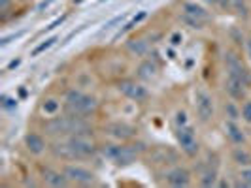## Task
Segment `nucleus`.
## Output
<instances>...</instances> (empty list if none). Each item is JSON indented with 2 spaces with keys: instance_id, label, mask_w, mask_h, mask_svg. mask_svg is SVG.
<instances>
[{
  "instance_id": "nucleus-1",
  "label": "nucleus",
  "mask_w": 251,
  "mask_h": 188,
  "mask_svg": "<svg viewBox=\"0 0 251 188\" xmlns=\"http://www.w3.org/2000/svg\"><path fill=\"white\" fill-rule=\"evenodd\" d=\"M44 130L49 136L57 137H68L78 136V134H89L91 126L85 120V117H78V115H64V117H53L44 124Z\"/></svg>"
},
{
  "instance_id": "nucleus-2",
  "label": "nucleus",
  "mask_w": 251,
  "mask_h": 188,
  "mask_svg": "<svg viewBox=\"0 0 251 188\" xmlns=\"http://www.w3.org/2000/svg\"><path fill=\"white\" fill-rule=\"evenodd\" d=\"M64 107L70 115H78V117H89L93 113H96L98 109V100L91 94H85L81 90L70 88L64 94Z\"/></svg>"
},
{
  "instance_id": "nucleus-3",
  "label": "nucleus",
  "mask_w": 251,
  "mask_h": 188,
  "mask_svg": "<svg viewBox=\"0 0 251 188\" xmlns=\"http://www.w3.org/2000/svg\"><path fill=\"white\" fill-rule=\"evenodd\" d=\"M102 154L108 160H111L113 164H119V166H128V164L136 162V158H138L136 149L130 145H104Z\"/></svg>"
},
{
  "instance_id": "nucleus-4",
  "label": "nucleus",
  "mask_w": 251,
  "mask_h": 188,
  "mask_svg": "<svg viewBox=\"0 0 251 188\" xmlns=\"http://www.w3.org/2000/svg\"><path fill=\"white\" fill-rule=\"evenodd\" d=\"M176 137H178V143L181 147V151L189 156H195L198 153V141L197 136L193 132V128L189 124H178L176 126Z\"/></svg>"
},
{
  "instance_id": "nucleus-5",
  "label": "nucleus",
  "mask_w": 251,
  "mask_h": 188,
  "mask_svg": "<svg viewBox=\"0 0 251 188\" xmlns=\"http://www.w3.org/2000/svg\"><path fill=\"white\" fill-rule=\"evenodd\" d=\"M195 107H197V115L202 122H210L215 115L214 98L206 92V90H197L195 94Z\"/></svg>"
},
{
  "instance_id": "nucleus-6",
  "label": "nucleus",
  "mask_w": 251,
  "mask_h": 188,
  "mask_svg": "<svg viewBox=\"0 0 251 188\" xmlns=\"http://www.w3.org/2000/svg\"><path fill=\"white\" fill-rule=\"evenodd\" d=\"M68 143L72 145L76 158H89L96 153L94 143L91 141L87 134H78V136H68Z\"/></svg>"
},
{
  "instance_id": "nucleus-7",
  "label": "nucleus",
  "mask_w": 251,
  "mask_h": 188,
  "mask_svg": "<svg viewBox=\"0 0 251 188\" xmlns=\"http://www.w3.org/2000/svg\"><path fill=\"white\" fill-rule=\"evenodd\" d=\"M63 171L68 177L70 185L72 183L74 185H93L94 179H96V175L91 170H87V168H83V166H74V164H70V166H66Z\"/></svg>"
},
{
  "instance_id": "nucleus-8",
  "label": "nucleus",
  "mask_w": 251,
  "mask_h": 188,
  "mask_svg": "<svg viewBox=\"0 0 251 188\" xmlns=\"http://www.w3.org/2000/svg\"><path fill=\"white\" fill-rule=\"evenodd\" d=\"M119 92L123 96H126L128 100H134V102H143L149 96L147 88L140 85V83H136V81H121L119 83Z\"/></svg>"
},
{
  "instance_id": "nucleus-9",
  "label": "nucleus",
  "mask_w": 251,
  "mask_h": 188,
  "mask_svg": "<svg viewBox=\"0 0 251 188\" xmlns=\"http://www.w3.org/2000/svg\"><path fill=\"white\" fill-rule=\"evenodd\" d=\"M166 183L170 185V187H176V188H185L191 185V173L185 170V168H172V170L166 171Z\"/></svg>"
},
{
  "instance_id": "nucleus-10",
  "label": "nucleus",
  "mask_w": 251,
  "mask_h": 188,
  "mask_svg": "<svg viewBox=\"0 0 251 188\" xmlns=\"http://www.w3.org/2000/svg\"><path fill=\"white\" fill-rule=\"evenodd\" d=\"M42 177H44V183H46L47 187L61 188V187H68V185H70V181H68V177L64 175V171H57V170L47 168V170L42 171Z\"/></svg>"
},
{
  "instance_id": "nucleus-11",
  "label": "nucleus",
  "mask_w": 251,
  "mask_h": 188,
  "mask_svg": "<svg viewBox=\"0 0 251 188\" xmlns=\"http://www.w3.org/2000/svg\"><path fill=\"white\" fill-rule=\"evenodd\" d=\"M134 132L136 130L130 124H126V122H113V124L108 126V134L111 137H115V139H121V141L130 139V137L134 136Z\"/></svg>"
},
{
  "instance_id": "nucleus-12",
  "label": "nucleus",
  "mask_w": 251,
  "mask_h": 188,
  "mask_svg": "<svg viewBox=\"0 0 251 188\" xmlns=\"http://www.w3.org/2000/svg\"><path fill=\"white\" fill-rule=\"evenodd\" d=\"M183 15L198 19V21H202V23H206V21L210 19V14L206 12V8L197 4V2H185V4H183Z\"/></svg>"
},
{
  "instance_id": "nucleus-13",
  "label": "nucleus",
  "mask_w": 251,
  "mask_h": 188,
  "mask_svg": "<svg viewBox=\"0 0 251 188\" xmlns=\"http://www.w3.org/2000/svg\"><path fill=\"white\" fill-rule=\"evenodd\" d=\"M25 147H27V151L32 154H42L46 151V139L40 136V134H27L25 137Z\"/></svg>"
},
{
  "instance_id": "nucleus-14",
  "label": "nucleus",
  "mask_w": 251,
  "mask_h": 188,
  "mask_svg": "<svg viewBox=\"0 0 251 188\" xmlns=\"http://www.w3.org/2000/svg\"><path fill=\"white\" fill-rule=\"evenodd\" d=\"M157 72H159V66L153 60H143V62H140L138 70H136V75L142 81H151V79L157 77Z\"/></svg>"
},
{
  "instance_id": "nucleus-15",
  "label": "nucleus",
  "mask_w": 251,
  "mask_h": 188,
  "mask_svg": "<svg viewBox=\"0 0 251 188\" xmlns=\"http://www.w3.org/2000/svg\"><path fill=\"white\" fill-rule=\"evenodd\" d=\"M225 132H227V137L233 141L234 145H244L246 143V134L236 124V120H227L225 122Z\"/></svg>"
},
{
  "instance_id": "nucleus-16",
  "label": "nucleus",
  "mask_w": 251,
  "mask_h": 188,
  "mask_svg": "<svg viewBox=\"0 0 251 188\" xmlns=\"http://www.w3.org/2000/svg\"><path fill=\"white\" fill-rule=\"evenodd\" d=\"M126 49H128V53H132L134 57H143V55L149 53V43L145 40H130L126 43Z\"/></svg>"
},
{
  "instance_id": "nucleus-17",
  "label": "nucleus",
  "mask_w": 251,
  "mask_h": 188,
  "mask_svg": "<svg viewBox=\"0 0 251 188\" xmlns=\"http://www.w3.org/2000/svg\"><path fill=\"white\" fill-rule=\"evenodd\" d=\"M227 92L233 96V98H242L244 96V92H246V85L242 83V81H238V79H234V77H227Z\"/></svg>"
},
{
  "instance_id": "nucleus-18",
  "label": "nucleus",
  "mask_w": 251,
  "mask_h": 188,
  "mask_svg": "<svg viewBox=\"0 0 251 188\" xmlns=\"http://www.w3.org/2000/svg\"><path fill=\"white\" fill-rule=\"evenodd\" d=\"M233 158H234V162H236L238 166H248V164H251V154L248 153L246 149H242V147L234 149Z\"/></svg>"
},
{
  "instance_id": "nucleus-19",
  "label": "nucleus",
  "mask_w": 251,
  "mask_h": 188,
  "mask_svg": "<svg viewBox=\"0 0 251 188\" xmlns=\"http://www.w3.org/2000/svg\"><path fill=\"white\" fill-rule=\"evenodd\" d=\"M59 107H61V102L57 98H46L42 102V111L47 113V115H55L59 111Z\"/></svg>"
},
{
  "instance_id": "nucleus-20",
  "label": "nucleus",
  "mask_w": 251,
  "mask_h": 188,
  "mask_svg": "<svg viewBox=\"0 0 251 188\" xmlns=\"http://www.w3.org/2000/svg\"><path fill=\"white\" fill-rule=\"evenodd\" d=\"M215 179H217V175H215V171H208V173H204L202 177H200V185L202 187H214L215 185Z\"/></svg>"
},
{
  "instance_id": "nucleus-21",
  "label": "nucleus",
  "mask_w": 251,
  "mask_h": 188,
  "mask_svg": "<svg viewBox=\"0 0 251 188\" xmlns=\"http://www.w3.org/2000/svg\"><path fill=\"white\" fill-rule=\"evenodd\" d=\"M225 113H227L229 120H238L240 117H242V111H238V107H236L234 103H227V107H225Z\"/></svg>"
},
{
  "instance_id": "nucleus-22",
  "label": "nucleus",
  "mask_w": 251,
  "mask_h": 188,
  "mask_svg": "<svg viewBox=\"0 0 251 188\" xmlns=\"http://www.w3.org/2000/svg\"><path fill=\"white\" fill-rule=\"evenodd\" d=\"M55 42H57V38H49V40H46L44 43H40L38 47H34V51H32V57H36V55H40V53H44L46 49H49L51 45H53Z\"/></svg>"
},
{
  "instance_id": "nucleus-23",
  "label": "nucleus",
  "mask_w": 251,
  "mask_h": 188,
  "mask_svg": "<svg viewBox=\"0 0 251 188\" xmlns=\"http://www.w3.org/2000/svg\"><path fill=\"white\" fill-rule=\"evenodd\" d=\"M142 19H145V12H140V14L136 15V17H134V19H132V21H130V23H126V25H125V29H123V30L119 32V36H121V34H125L126 30H130V29H132L134 25H138V23H140Z\"/></svg>"
},
{
  "instance_id": "nucleus-24",
  "label": "nucleus",
  "mask_w": 251,
  "mask_h": 188,
  "mask_svg": "<svg viewBox=\"0 0 251 188\" xmlns=\"http://www.w3.org/2000/svg\"><path fill=\"white\" fill-rule=\"evenodd\" d=\"M240 183L244 187H251V168H246V170L240 171Z\"/></svg>"
},
{
  "instance_id": "nucleus-25",
  "label": "nucleus",
  "mask_w": 251,
  "mask_h": 188,
  "mask_svg": "<svg viewBox=\"0 0 251 188\" xmlns=\"http://www.w3.org/2000/svg\"><path fill=\"white\" fill-rule=\"evenodd\" d=\"M181 21H183V23H187L191 29H202V27H204V23H202V21L193 19V17H187V15H181Z\"/></svg>"
},
{
  "instance_id": "nucleus-26",
  "label": "nucleus",
  "mask_w": 251,
  "mask_h": 188,
  "mask_svg": "<svg viewBox=\"0 0 251 188\" xmlns=\"http://www.w3.org/2000/svg\"><path fill=\"white\" fill-rule=\"evenodd\" d=\"M240 111H242V119L251 124V100H248V102L244 103Z\"/></svg>"
},
{
  "instance_id": "nucleus-27",
  "label": "nucleus",
  "mask_w": 251,
  "mask_h": 188,
  "mask_svg": "<svg viewBox=\"0 0 251 188\" xmlns=\"http://www.w3.org/2000/svg\"><path fill=\"white\" fill-rule=\"evenodd\" d=\"M178 124H187V115L183 113V111H178L176 113V126Z\"/></svg>"
},
{
  "instance_id": "nucleus-28",
  "label": "nucleus",
  "mask_w": 251,
  "mask_h": 188,
  "mask_svg": "<svg viewBox=\"0 0 251 188\" xmlns=\"http://www.w3.org/2000/svg\"><path fill=\"white\" fill-rule=\"evenodd\" d=\"M181 40H183V38H181V34H178V32H176V34H172V38H170L172 45H179V43H181Z\"/></svg>"
},
{
  "instance_id": "nucleus-29",
  "label": "nucleus",
  "mask_w": 251,
  "mask_h": 188,
  "mask_svg": "<svg viewBox=\"0 0 251 188\" xmlns=\"http://www.w3.org/2000/svg\"><path fill=\"white\" fill-rule=\"evenodd\" d=\"M8 8H10V0H0V12H2V14H6V12H8Z\"/></svg>"
},
{
  "instance_id": "nucleus-30",
  "label": "nucleus",
  "mask_w": 251,
  "mask_h": 188,
  "mask_svg": "<svg viewBox=\"0 0 251 188\" xmlns=\"http://www.w3.org/2000/svg\"><path fill=\"white\" fill-rule=\"evenodd\" d=\"M4 105L6 107H14L16 103H14V100H10V98H4Z\"/></svg>"
},
{
  "instance_id": "nucleus-31",
  "label": "nucleus",
  "mask_w": 251,
  "mask_h": 188,
  "mask_svg": "<svg viewBox=\"0 0 251 188\" xmlns=\"http://www.w3.org/2000/svg\"><path fill=\"white\" fill-rule=\"evenodd\" d=\"M248 49H250V57H251V40L248 42Z\"/></svg>"
},
{
  "instance_id": "nucleus-32",
  "label": "nucleus",
  "mask_w": 251,
  "mask_h": 188,
  "mask_svg": "<svg viewBox=\"0 0 251 188\" xmlns=\"http://www.w3.org/2000/svg\"><path fill=\"white\" fill-rule=\"evenodd\" d=\"M234 2H246V0H234Z\"/></svg>"
}]
</instances>
